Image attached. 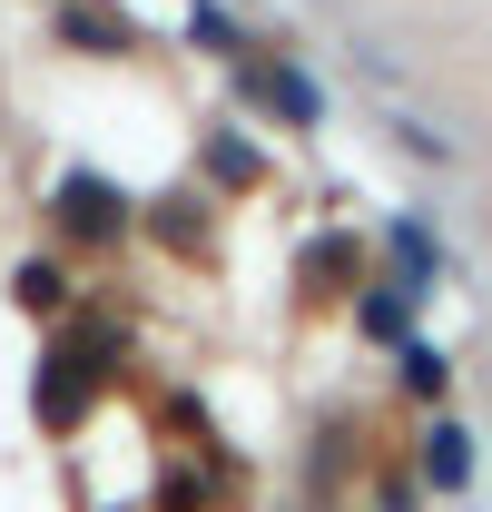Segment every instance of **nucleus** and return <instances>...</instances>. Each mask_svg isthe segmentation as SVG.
<instances>
[{
	"label": "nucleus",
	"instance_id": "1",
	"mask_svg": "<svg viewBox=\"0 0 492 512\" xmlns=\"http://www.w3.org/2000/svg\"><path fill=\"white\" fill-rule=\"evenodd\" d=\"M69 227H89V237H119V197H109V188H69Z\"/></svg>",
	"mask_w": 492,
	"mask_h": 512
},
{
	"label": "nucleus",
	"instance_id": "2",
	"mask_svg": "<svg viewBox=\"0 0 492 512\" xmlns=\"http://www.w3.org/2000/svg\"><path fill=\"white\" fill-rule=\"evenodd\" d=\"M40 414H50V424L79 414V365H50V375H40Z\"/></svg>",
	"mask_w": 492,
	"mask_h": 512
},
{
	"label": "nucleus",
	"instance_id": "3",
	"mask_svg": "<svg viewBox=\"0 0 492 512\" xmlns=\"http://www.w3.org/2000/svg\"><path fill=\"white\" fill-rule=\"evenodd\" d=\"M433 483H463V473H473V444H463V434H433Z\"/></svg>",
	"mask_w": 492,
	"mask_h": 512
},
{
	"label": "nucleus",
	"instance_id": "4",
	"mask_svg": "<svg viewBox=\"0 0 492 512\" xmlns=\"http://www.w3.org/2000/svg\"><path fill=\"white\" fill-rule=\"evenodd\" d=\"M266 99H276L286 119H315V89H306V79H266Z\"/></svg>",
	"mask_w": 492,
	"mask_h": 512
}]
</instances>
